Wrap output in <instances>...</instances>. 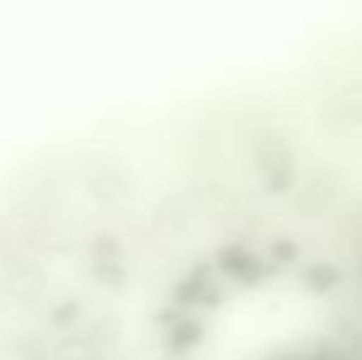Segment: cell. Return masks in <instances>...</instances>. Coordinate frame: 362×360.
Instances as JSON below:
<instances>
[{"instance_id": "6da1fadb", "label": "cell", "mask_w": 362, "mask_h": 360, "mask_svg": "<svg viewBox=\"0 0 362 360\" xmlns=\"http://www.w3.org/2000/svg\"><path fill=\"white\" fill-rule=\"evenodd\" d=\"M219 265H222L224 272L234 274V277L244 279V281H254L262 274V262L252 252L242 250V247H232V250L224 252Z\"/></svg>"}, {"instance_id": "7a4b0ae2", "label": "cell", "mask_w": 362, "mask_h": 360, "mask_svg": "<svg viewBox=\"0 0 362 360\" xmlns=\"http://www.w3.org/2000/svg\"><path fill=\"white\" fill-rule=\"evenodd\" d=\"M338 279L340 274L333 265H313L310 269H305V284L318 294L333 289L338 284Z\"/></svg>"}, {"instance_id": "3957f363", "label": "cell", "mask_w": 362, "mask_h": 360, "mask_svg": "<svg viewBox=\"0 0 362 360\" xmlns=\"http://www.w3.org/2000/svg\"><path fill=\"white\" fill-rule=\"evenodd\" d=\"M274 257H276L279 262H293L296 255H298V250H296V245H291L288 240H279L276 245L272 247Z\"/></svg>"}]
</instances>
